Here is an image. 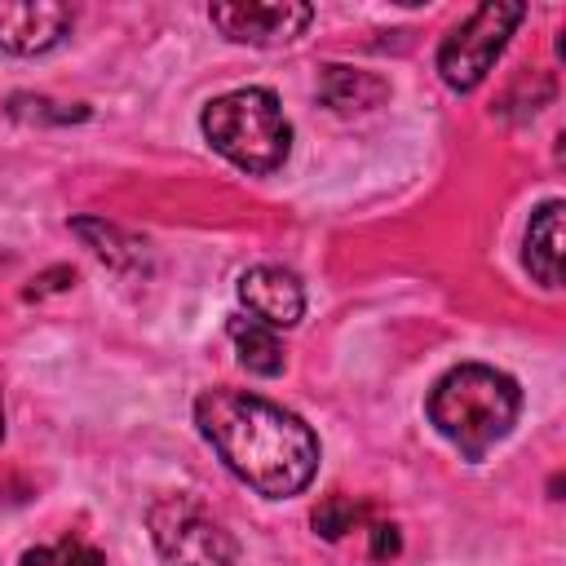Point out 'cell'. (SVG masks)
Here are the masks:
<instances>
[{
  "mask_svg": "<svg viewBox=\"0 0 566 566\" xmlns=\"http://www.w3.org/2000/svg\"><path fill=\"white\" fill-rule=\"evenodd\" d=\"M195 420L226 469L270 500L305 491L318 469V438L310 424L270 398L243 389H208L195 402Z\"/></svg>",
  "mask_w": 566,
  "mask_h": 566,
  "instance_id": "obj_1",
  "label": "cell"
},
{
  "mask_svg": "<svg viewBox=\"0 0 566 566\" xmlns=\"http://www.w3.org/2000/svg\"><path fill=\"white\" fill-rule=\"evenodd\" d=\"M517 411H522V389L513 385V376L482 363L451 367L429 394L433 429L451 447H460L464 460H482L513 429Z\"/></svg>",
  "mask_w": 566,
  "mask_h": 566,
  "instance_id": "obj_2",
  "label": "cell"
},
{
  "mask_svg": "<svg viewBox=\"0 0 566 566\" xmlns=\"http://www.w3.org/2000/svg\"><path fill=\"white\" fill-rule=\"evenodd\" d=\"M199 124L212 150L252 177L274 172L292 146V128L270 88H234L226 97H212Z\"/></svg>",
  "mask_w": 566,
  "mask_h": 566,
  "instance_id": "obj_3",
  "label": "cell"
},
{
  "mask_svg": "<svg viewBox=\"0 0 566 566\" xmlns=\"http://www.w3.org/2000/svg\"><path fill=\"white\" fill-rule=\"evenodd\" d=\"M146 522L168 566H239L234 535L212 513H203V504L190 495L155 500Z\"/></svg>",
  "mask_w": 566,
  "mask_h": 566,
  "instance_id": "obj_4",
  "label": "cell"
},
{
  "mask_svg": "<svg viewBox=\"0 0 566 566\" xmlns=\"http://www.w3.org/2000/svg\"><path fill=\"white\" fill-rule=\"evenodd\" d=\"M522 4L513 0H491V4H478L438 49V75L447 80V88L455 93H469L486 80L491 62L500 57V49L509 44L513 27L522 22Z\"/></svg>",
  "mask_w": 566,
  "mask_h": 566,
  "instance_id": "obj_5",
  "label": "cell"
},
{
  "mask_svg": "<svg viewBox=\"0 0 566 566\" xmlns=\"http://www.w3.org/2000/svg\"><path fill=\"white\" fill-rule=\"evenodd\" d=\"M208 18H212V27L226 40L270 49V44L296 40L310 27L314 9L310 4H296V0H234V4H212Z\"/></svg>",
  "mask_w": 566,
  "mask_h": 566,
  "instance_id": "obj_6",
  "label": "cell"
},
{
  "mask_svg": "<svg viewBox=\"0 0 566 566\" xmlns=\"http://www.w3.org/2000/svg\"><path fill=\"white\" fill-rule=\"evenodd\" d=\"M71 31V9L53 0H0V49L44 53Z\"/></svg>",
  "mask_w": 566,
  "mask_h": 566,
  "instance_id": "obj_7",
  "label": "cell"
},
{
  "mask_svg": "<svg viewBox=\"0 0 566 566\" xmlns=\"http://www.w3.org/2000/svg\"><path fill=\"white\" fill-rule=\"evenodd\" d=\"M239 301L265 327H292L305 314V292H301L296 274H287L283 265H252L239 279Z\"/></svg>",
  "mask_w": 566,
  "mask_h": 566,
  "instance_id": "obj_8",
  "label": "cell"
},
{
  "mask_svg": "<svg viewBox=\"0 0 566 566\" xmlns=\"http://www.w3.org/2000/svg\"><path fill=\"white\" fill-rule=\"evenodd\" d=\"M318 97L336 111V115H354V111H371L389 97V84L371 71H354V66H323L318 75Z\"/></svg>",
  "mask_w": 566,
  "mask_h": 566,
  "instance_id": "obj_9",
  "label": "cell"
},
{
  "mask_svg": "<svg viewBox=\"0 0 566 566\" xmlns=\"http://www.w3.org/2000/svg\"><path fill=\"white\" fill-rule=\"evenodd\" d=\"M526 270L544 287H557L562 283V203L557 199H548L531 217V230H526Z\"/></svg>",
  "mask_w": 566,
  "mask_h": 566,
  "instance_id": "obj_10",
  "label": "cell"
},
{
  "mask_svg": "<svg viewBox=\"0 0 566 566\" xmlns=\"http://www.w3.org/2000/svg\"><path fill=\"white\" fill-rule=\"evenodd\" d=\"M230 340L239 349V363L252 376H279L283 371V340L274 336V327H265L256 318H230Z\"/></svg>",
  "mask_w": 566,
  "mask_h": 566,
  "instance_id": "obj_11",
  "label": "cell"
},
{
  "mask_svg": "<svg viewBox=\"0 0 566 566\" xmlns=\"http://www.w3.org/2000/svg\"><path fill=\"white\" fill-rule=\"evenodd\" d=\"M22 566H106V557L84 539H62L57 548H35L22 557Z\"/></svg>",
  "mask_w": 566,
  "mask_h": 566,
  "instance_id": "obj_12",
  "label": "cell"
},
{
  "mask_svg": "<svg viewBox=\"0 0 566 566\" xmlns=\"http://www.w3.org/2000/svg\"><path fill=\"white\" fill-rule=\"evenodd\" d=\"M358 517H363V509H358L354 500H345V495H327V500L314 509V531H318L323 539H340L345 531L358 526Z\"/></svg>",
  "mask_w": 566,
  "mask_h": 566,
  "instance_id": "obj_13",
  "label": "cell"
},
{
  "mask_svg": "<svg viewBox=\"0 0 566 566\" xmlns=\"http://www.w3.org/2000/svg\"><path fill=\"white\" fill-rule=\"evenodd\" d=\"M394 553H398V531H394V526H385V522H380V526H371V557H376V562H385V557H394Z\"/></svg>",
  "mask_w": 566,
  "mask_h": 566,
  "instance_id": "obj_14",
  "label": "cell"
},
{
  "mask_svg": "<svg viewBox=\"0 0 566 566\" xmlns=\"http://www.w3.org/2000/svg\"><path fill=\"white\" fill-rule=\"evenodd\" d=\"M0 424H4V407H0Z\"/></svg>",
  "mask_w": 566,
  "mask_h": 566,
  "instance_id": "obj_15",
  "label": "cell"
}]
</instances>
